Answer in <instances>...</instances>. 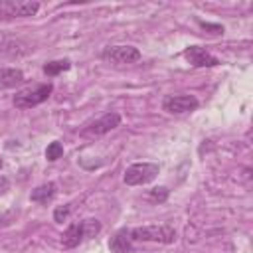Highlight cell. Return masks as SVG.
<instances>
[{
    "label": "cell",
    "mask_w": 253,
    "mask_h": 253,
    "mask_svg": "<svg viewBox=\"0 0 253 253\" xmlns=\"http://www.w3.org/2000/svg\"><path fill=\"white\" fill-rule=\"evenodd\" d=\"M101 57L115 65H126V63H136L140 59V51L132 45H111L103 49Z\"/></svg>",
    "instance_id": "cell-5"
},
{
    "label": "cell",
    "mask_w": 253,
    "mask_h": 253,
    "mask_svg": "<svg viewBox=\"0 0 253 253\" xmlns=\"http://www.w3.org/2000/svg\"><path fill=\"white\" fill-rule=\"evenodd\" d=\"M85 239V231H83V221H73L67 225V229L61 233V245L67 249L77 247L81 241Z\"/></svg>",
    "instance_id": "cell-9"
},
{
    "label": "cell",
    "mask_w": 253,
    "mask_h": 253,
    "mask_svg": "<svg viewBox=\"0 0 253 253\" xmlns=\"http://www.w3.org/2000/svg\"><path fill=\"white\" fill-rule=\"evenodd\" d=\"M55 192H57V186L53 182H47V184H42V186L34 188L32 194H30V200L45 206V204H49L55 198Z\"/></svg>",
    "instance_id": "cell-11"
},
{
    "label": "cell",
    "mask_w": 253,
    "mask_h": 253,
    "mask_svg": "<svg viewBox=\"0 0 253 253\" xmlns=\"http://www.w3.org/2000/svg\"><path fill=\"white\" fill-rule=\"evenodd\" d=\"M158 170H160V166L156 162H136L125 170L123 180L128 186H142V184L152 182L158 176Z\"/></svg>",
    "instance_id": "cell-3"
},
{
    "label": "cell",
    "mask_w": 253,
    "mask_h": 253,
    "mask_svg": "<svg viewBox=\"0 0 253 253\" xmlns=\"http://www.w3.org/2000/svg\"><path fill=\"white\" fill-rule=\"evenodd\" d=\"M200 26H202L204 30H211L210 34H217V36H219V34H223V28H221L219 24H208V22H200Z\"/></svg>",
    "instance_id": "cell-18"
},
{
    "label": "cell",
    "mask_w": 253,
    "mask_h": 253,
    "mask_svg": "<svg viewBox=\"0 0 253 253\" xmlns=\"http://www.w3.org/2000/svg\"><path fill=\"white\" fill-rule=\"evenodd\" d=\"M166 198H168V188H164V186L152 188V190L148 192V200L154 202V204H160V202H164Z\"/></svg>",
    "instance_id": "cell-16"
},
{
    "label": "cell",
    "mask_w": 253,
    "mask_h": 253,
    "mask_svg": "<svg viewBox=\"0 0 253 253\" xmlns=\"http://www.w3.org/2000/svg\"><path fill=\"white\" fill-rule=\"evenodd\" d=\"M69 67H71V61L69 59H55V61H47L43 65V73L49 75V77H53V75H57L61 71H67Z\"/></svg>",
    "instance_id": "cell-13"
},
{
    "label": "cell",
    "mask_w": 253,
    "mask_h": 253,
    "mask_svg": "<svg viewBox=\"0 0 253 253\" xmlns=\"http://www.w3.org/2000/svg\"><path fill=\"white\" fill-rule=\"evenodd\" d=\"M184 57L194 65V67H213L219 63V59L215 55H211L208 49L200 47V45H190L184 51Z\"/></svg>",
    "instance_id": "cell-8"
},
{
    "label": "cell",
    "mask_w": 253,
    "mask_h": 253,
    "mask_svg": "<svg viewBox=\"0 0 253 253\" xmlns=\"http://www.w3.org/2000/svg\"><path fill=\"white\" fill-rule=\"evenodd\" d=\"M0 166H2V158H0Z\"/></svg>",
    "instance_id": "cell-20"
},
{
    "label": "cell",
    "mask_w": 253,
    "mask_h": 253,
    "mask_svg": "<svg viewBox=\"0 0 253 253\" xmlns=\"http://www.w3.org/2000/svg\"><path fill=\"white\" fill-rule=\"evenodd\" d=\"M132 241H154V243H174L176 229L170 225H142L130 229Z\"/></svg>",
    "instance_id": "cell-2"
},
{
    "label": "cell",
    "mask_w": 253,
    "mask_h": 253,
    "mask_svg": "<svg viewBox=\"0 0 253 253\" xmlns=\"http://www.w3.org/2000/svg\"><path fill=\"white\" fill-rule=\"evenodd\" d=\"M53 91V85L51 83H40V85H34V87H26L22 91H16L14 95V105L18 109H32V107H38L40 103L47 101L49 95Z\"/></svg>",
    "instance_id": "cell-1"
},
{
    "label": "cell",
    "mask_w": 253,
    "mask_h": 253,
    "mask_svg": "<svg viewBox=\"0 0 253 253\" xmlns=\"http://www.w3.org/2000/svg\"><path fill=\"white\" fill-rule=\"evenodd\" d=\"M40 10L38 2H16V0H2L0 2V20H14L34 16Z\"/></svg>",
    "instance_id": "cell-6"
},
{
    "label": "cell",
    "mask_w": 253,
    "mask_h": 253,
    "mask_svg": "<svg viewBox=\"0 0 253 253\" xmlns=\"http://www.w3.org/2000/svg\"><path fill=\"white\" fill-rule=\"evenodd\" d=\"M69 204L67 206H59V208H55V211H53V219L57 221V223H61V221H65L67 219V215H69Z\"/></svg>",
    "instance_id": "cell-17"
},
{
    "label": "cell",
    "mask_w": 253,
    "mask_h": 253,
    "mask_svg": "<svg viewBox=\"0 0 253 253\" xmlns=\"http://www.w3.org/2000/svg\"><path fill=\"white\" fill-rule=\"evenodd\" d=\"M132 237H130V229H119L111 241H109V249L113 253H130L132 251Z\"/></svg>",
    "instance_id": "cell-10"
},
{
    "label": "cell",
    "mask_w": 253,
    "mask_h": 253,
    "mask_svg": "<svg viewBox=\"0 0 253 253\" xmlns=\"http://www.w3.org/2000/svg\"><path fill=\"white\" fill-rule=\"evenodd\" d=\"M8 190H10V180L4 174H0V196L8 194Z\"/></svg>",
    "instance_id": "cell-19"
},
{
    "label": "cell",
    "mask_w": 253,
    "mask_h": 253,
    "mask_svg": "<svg viewBox=\"0 0 253 253\" xmlns=\"http://www.w3.org/2000/svg\"><path fill=\"white\" fill-rule=\"evenodd\" d=\"M121 125V115L117 111H109L105 115H101L99 119L91 121L87 126H83L81 130V136H87V138H95V136H103L107 132H111L113 128H117Z\"/></svg>",
    "instance_id": "cell-4"
},
{
    "label": "cell",
    "mask_w": 253,
    "mask_h": 253,
    "mask_svg": "<svg viewBox=\"0 0 253 253\" xmlns=\"http://www.w3.org/2000/svg\"><path fill=\"white\" fill-rule=\"evenodd\" d=\"M83 231H85V239L95 237L101 231V223L97 219H83Z\"/></svg>",
    "instance_id": "cell-15"
},
{
    "label": "cell",
    "mask_w": 253,
    "mask_h": 253,
    "mask_svg": "<svg viewBox=\"0 0 253 253\" xmlns=\"http://www.w3.org/2000/svg\"><path fill=\"white\" fill-rule=\"evenodd\" d=\"M0 83L4 87H14L18 83H24V73L14 67H2L0 69Z\"/></svg>",
    "instance_id": "cell-12"
},
{
    "label": "cell",
    "mask_w": 253,
    "mask_h": 253,
    "mask_svg": "<svg viewBox=\"0 0 253 253\" xmlns=\"http://www.w3.org/2000/svg\"><path fill=\"white\" fill-rule=\"evenodd\" d=\"M61 154H63V146H61L57 140H53V142L47 144V148H45V158H47L49 162L61 158Z\"/></svg>",
    "instance_id": "cell-14"
},
{
    "label": "cell",
    "mask_w": 253,
    "mask_h": 253,
    "mask_svg": "<svg viewBox=\"0 0 253 253\" xmlns=\"http://www.w3.org/2000/svg\"><path fill=\"white\" fill-rule=\"evenodd\" d=\"M198 99L194 95H168L162 101V109L170 115H186L198 109Z\"/></svg>",
    "instance_id": "cell-7"
}]
</instances>
